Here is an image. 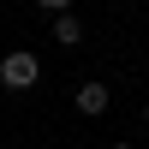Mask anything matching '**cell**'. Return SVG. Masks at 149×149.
I'll return each instance as SVG.
<instances>
[{
    "label": "cell",
    "instance_id": "cell-1",
    "mask_svg": "<svg viewBox=\"0 0 149 149\" xmlns=\"http://www.w3.org/2000/svg\"><path fill=\"white\" fill-rule=\"evenodd\" d=\"M36 78H42V60H36L30 48H12V54L0 60V84H6V90H36Z\"/></svg>",
    "mask_w": 149,
    "mask_h": 149
},
{
    "label": "cell",
    "instance_id": "cell-2",
    "mask_svg": "<svg viewBox=\"0 0 149 149\" xmlns=\"http://www.w3.org/2000/svg\"><path fill=\"white\" fill-rule=\"evenodd\" d=\"M107 102H113V95H107V84H78V113H107Z\"/></svg>",
    "mask_w": 149,
    "mask_h": 149
},
{
    "label": "cell",
    "instance_id": "cell-3",
    "mask_svg": "<svg viewBox=\"0 0 149 149\" xmlns=\"http://www.w3.org/2000/svg\"><path fill=\"white\" fill-rule=\"evenodd\" d=\"M54 42H60V48H78V42H84V24L72 18V12H60V18H54Z\"/></svg>",
    "mask_w": 149,
    "mask_h": 149
},
{
    "label": "cell",
    "instance_id": "cell-4",
    "mask_svg": "<svg viewBox=\"0 0 149 149\" xmlns=\"http://www.w3.org/2000/svg\"><path fill=\"white\" fill-rule=\"evenodd\" d=\"M36 6H42V12H54V18H60V12H72V0H36Z\"/></svg>",
    "mask_w": 149,
    "mask_h": 149
},
{
    "label": "cell",
    "instance_id": "cell-5",
    "mask_svg": "<svg viewBox=\"0 0 149 149\" xmlns=\"http://www.w3.org/2000/svg\"><path fill=\"white\" fill-rule=\"evenodd\" d=\"M113 149H131V143H113Z\"/></svg>",
    "mask_w": 149,
    "mask_h": 149
},
{
    "label": "cell",
    "instance_id": "cell-6",
    "mask_svg": "<svg viewBox=\"0 0 149 149\" xmlns=\"http://www.w3.org/2000/svg\"><path fill=\"white\" fill-rule=\"evenodd\" d=\"M143 119H149V107H143Z\"/></svg>",
    "mask_w": 149,
    "mask_h": 149
}]
</instances>
